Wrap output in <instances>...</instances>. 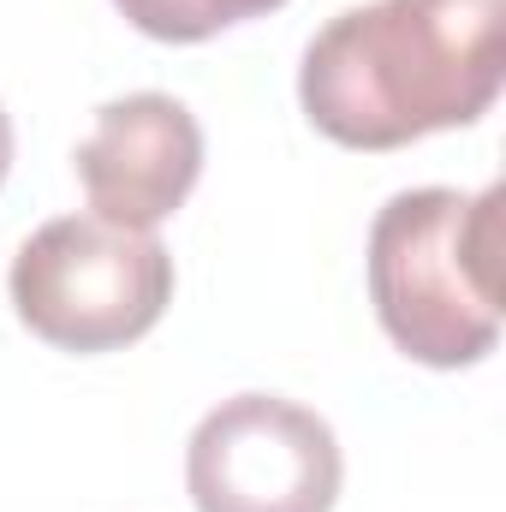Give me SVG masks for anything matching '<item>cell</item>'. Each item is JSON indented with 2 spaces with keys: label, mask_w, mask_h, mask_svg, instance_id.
I'll use <instances>...</instances> for the list:
<instances>
[{
  "label": "cell",
  "mask_w": 506,
  "mask_h": 512,
  "mask_svg": "<svg viewBox=\"0 0 506 512\" xmlns=\"http://www.w3.org/2000/svg\"><path fill=\"white\" fill-rule=\"evenodd\" d=\"M340 477L346 465L328 417L280 393L221 399L185 447L197 512H328Z\"/></svg>",
  "instance_id": "277c9868"
},
{
  "label": "cell",
  "mask_w": 506,
  "mask_h": 512,
  "mask_svg": "<svg viewBox=\"0 0 506 512\" xmlns=\"http://www.w3.org/2000/svg\"><path fill=\"white\" fill-rule=\"evenodd\" d=\"M18 322L60 352H120L143 340L173 304V256L155 233H131L102 215H60L12 256Z\"/></svg>",
  "instance_id": "3957f363"
},
{
  "label": "cell",
  "mask_w": 506,
  "mask_h": 512,
  "mask_svg": "<svg viewBox=\"0 0 506 512\" xmlns=\"http://www.w3.org/2000/svg\"><path fill=\"white\" fill-rule=\"evenodd\" d=\"M114 6L155 42H209L245 18L274 12L280 0H114Z\"/></svg>",
  "instance_id": "8992f818"
},
{
  "label": "cell",
  "mask_w": 506,
  "mask_h": 512,
  "mask_svg": "<svg viewBox=\"0 0 506 512\" xmlns=\"http://www.w3.org/2000/svg\"><path fill=\"white\" fill-rule=\"evenodd\" d=\"M370 304L405 358L483 364L501 340V185L387 197L370 227Z\"/></svg>",
  "instance_id": "7a4b0ae2"
},
{
  "label": "cell",
  "mask_w": 506,
  "mask_h": 512,
  "mask_svg": "<svg viewBox=\"0 0 506 512\" xmlns=\"http://www.w3.org/2000/svg\"><path fill=\"white\" fill-rule=\"evenodd\" d=\"M6 167H12V120L0 108V185H6Z\"/></svg>",
  "instance_id": "52a82bcc"
},
{
  "label": "cell",
  "mask_w": 506,
  "mask_h": 512,
  "mask_svg": "<svg viewBox=\"0 0 506 512\" xmlns=\"http://www.w3.org/2000/svg\"><path fill=\"white\" fill-rule=\"evenodd\" d=\"M72 167L102 221L155 233L203 173V126L185 102L137 90L96 114L90 137L72 149Z\"/></svg>",
  "instance_id": "5b68a950"
},
{
  "label": "cell",
  "mask_w": 506,
  "mask_h": 512,
  "mask_svg": "<svg viewBox=\"0 0 506 512\" xmlns=\"http://www.w3.org/2000/svg\"><path fill=\"white\" fill-rule=\"evenodd\" d=\"M501 72L506 0H370L310 36L298 102L340 149H399L477 126Z\"/></svg>",
  "instance_id": "6da1fadb"
}]
</instances>
